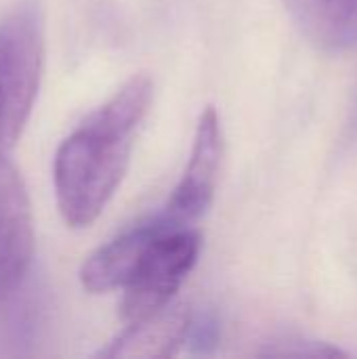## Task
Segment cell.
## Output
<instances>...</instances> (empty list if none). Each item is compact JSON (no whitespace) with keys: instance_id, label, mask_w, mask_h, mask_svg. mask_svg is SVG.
<instances>
[{"instance_id":"cell-1","label":"cell","mask_w":357,"mask_h":359,"mask_svg":"<svg viewBox=\"0 0 357 359\" xmlns=\"http://www.w3.org/2000/svg\"><path fill=\"white\" fill-rule=\"evenodd\" d=\"M151 99V78L137 74L59 145L53 166L55 194L69 227H88L105 210L126 175L135 133Z\"/></svg>"},{"instance_id":"cell-2","label":"cell","mask_w":357,"mask_h":359,"mask_svg":"<svg viewBox=\"0 0 357 359\" xmlns=\"http://www.w3.org/2000/svg\"><path fill=\"white\" fill-rule=\"evenodd\" d=\"M44 67V8L17 0L0 19V151H8L29 120Z\"/></svg>"},{"instance_id":"cell-3","label":"cell","mask_w":357,"mask_h":359,"mask_svg":"<svg viewBox=\"0 0 357 359\" xmlns=\"http://www.w3.org/2000/svg\"><path fill=\"white\" fill-rule=\"evenodd\" d=\"M200 250V231L191 229L189 225L164 227L149 242L122 288V320L133 324L173 303V297L196 267Z\"/></svg>"},{"instance_id":"cell-4","label":"cell","mask_w":357,"mask_h":359,"mask_svg":"<svg viewBox=\"0 0 357 359\" xmlns=\"http://www.w3.org/2000/svg\"><path fill=\"white\" fill-rule=\"evenodd\" d=\"M223 160V128L215 107L200 116L189 164L160 212L173 225H191L206 215L215 200Z\"/></svg>"},{"instance_id":"cell-5","label":"cell","mask_w":357,"mask_h":359,"mask_svg":"<svg viewBox=\"0 0 357 359\" xmlns=\"http://www.w3.org/2000/svg\"><path fill=\"white\" fill-rule=\"evenodd\" d=\"M34 257V219L17 168L0 151V307L19 290Z\"/></svg>"},{"instance_id":"cell-6","label":"cell","mask_w":357,"mask_h":359,"mask_svg":"<svg viewBox=\"0 0 357 359\" xmlns=\"http://www.w3.org/2000/svg\"><path fill=\"white\" fill-rule=\"evenodd\" d=\"M173 225L166 221L160 212L156 217H149L145 221H139L124 229L120 236L97 248L82 265L80 269V282L82 286L93 292H112L118 288H124L128 282L137 261L149 246V242L164 229Z\"/></svg>"},{"instance_id":"cell-7","label":"cell","mask_w":357,"mask_h":359,"mask_svg":"<svg viewBox=\"0 0 357 359\" xmlns=\"http://www.w3.org/2000/svg\"><path fill=\"white\" fill-rule=\"evenodd\" d=\"M191 311L185 305L168 303L160 311L128 324V328L101 349L103 358H170L185 347Z\"/></svg>"},{"instance_id":"cell-8","label":"cell","mask_w":357,"mask_h":359,"mask_svg":"<svg viewBox=\"0 0 357 359\" xmlns=\"http://www.w3.org/2000/svg\"><path fill=\"white\" fill-rule=\"evenodd\" d=\"M299 32L326 53L357 44V0H284Z\"/></svg>"},{"instance_id":"cell-9","label":"cell","mask_w":357,"mask_h":359,"mask_svg":"<svg viewBox=\"0 0 357 359\" xmlns=\"http://www.w3.org/2000/svg\"><path fill=\"white\" fill-rule=\"evenodd\" d=\"M219 334H221V326L213 313H204V311L196 316L191 313L187 337H185V347H189L191 353L206 355L217 347Z\"/></svg>"},{"instance_id":"cell-10","label":"cell","mask_w":357,"mask_h":359,"mask_svg":"<svg viewBox=\"0 0 357 359\" xmlns=\"http://www.w3.org/2000/svg\"><path fill=\"white\" fill-rule=\"evenodd\" d=\"M265 353L269 355H307V358H343L347 355L345 351L328 345V343H318V341H286L280 343L276 349H267Z\"/></svg>"}]
</instances>
